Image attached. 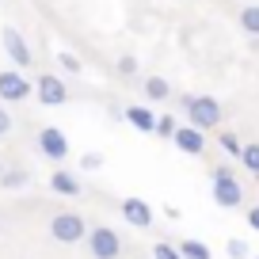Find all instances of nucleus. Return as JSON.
<instances>
[{"mask_svg": "<svg viewBox=\"0 0 259 259\" xmlns=\"http://www.w3.org/2000/svg\"><path fill=\"white\" fill-rule=\"evenodd\" d=\"M50 191H54V194H61V198H80V194H84V187H80V179H76L73 171L57 168L54 176H50Z\"/></svg>", "mask_w": 259, "mask_h": 259, "instance_id": "nucleus-11", "label": "nucleus"}, {"mask_svg": "<svg viewBox=\"0 0 259 259\" xmlns=\"http://www.w3.org/2000/svg\"><path fill=\"white\" fill-rule=\"evenodd\" d=\"M4 54H8L12 69H27V65L34 61V57H31V46L23 42V34H19L16 27H4Z\"/></svg>", "mask_w": 259, "mask_h": 259, "instance_id": "nucleus-8", "label": "nucleus"}, {"mask_svg": "<svg viewBox=\"0 0 259 259\" xmlns=\"http://www.w3.org/2000/svg\"><path fill=\"white\" fill-rule=\"evenodd\" d=\"M50 236H54L57 244H80L84 236H88V225H84L80 213L61 210V213H54V218H50Z\"/></svg>", "mask_w": 259, "mask_h": 259, "instance_id": "nucleus-3", "label": "nucleus"}, {"mask_svg": "<svg viewBox=\"0 0 259 259\" xmlns=\"http://www.w3.org/2000/svg\"><path fill=\"white\" fill-rule=\"evenodd\" d=\"M248 225L259 233V206H251V210H248Z\"/></svg>", "mask_w": 259, "mask_h": 259, "instance_id": "nucleus-26", "label": "nucleus"}, {"mask_svg": "<svg viewBox=\"0 0 259 259\" xmlns=\"http://www.w3.org/2000/svg\"><path fill=\"white\" fill-rule=\"evenodd\" d=\"M179 107L187 111V126L202 130V134L221 126V103L213 96H179Z\"/></svg>", "mask_w": 259, "mask_h": 259, "instance_id": "nucleus-1", "label": "nucleus"}, {"mask_svg": "<svg viewBox=\"0 0 259 259\" xmlns=\"http://www.w3.org/2000/svg\"><path fill=\"white\" fill-rule=\"evenodd\" d=\"M171 141H176V149L187 153V156H202L206 153V134H202V130H194V126H176Z\"/></svg>", "mask_w": 259, "mask_h": 259, "instance_id": "nucleus-10", "label": "nucleus"}, {"mask_svg": "<svg viewBox=\"0 0 259 259\" xmlns=\"http://www.w3.org/2000/svg\"><path fill=\"white\" fill-rule=\"evenodd\" d=\"M153 134H156V138H168V141H171V134H176V118H171V114H160Z\"/></svg>", "mask_w": 259, "mask_h": 259, "instance_id": "nucleus-20", "label": "nucleus"}, {"mask_svg": "<svg viewBox=\"0 0 259 259\" xmlns=\"http://www.w3.org/2000/svg\"><path fill=\"white\" fill-rule=\"evenodd\" d=\"M179 255H183V259H213L202 240H183V244H179Z\"/></svg>", "mask_w": 259, "mask_h": 259, "instance_id": "nucleus-15", "label": "nucleus"}, {"mask_svg": "<svg viewBox=\"0 0 259 259\" xmlns=\"http://www.w3.org/2000/svg\"><path fill=\"white\" fill-rule=\"evenodd\" d=\"M240 27L251 34V38H259V4H248V8L240 12Z\"/></svg>", "mask_w": 259, "mask_h": 259, "instance_id": "nucleus-16", "label": "nucleus"}, {"mask_svg": "<svg viewBox=\"0 0 259 259\" xmlns=\"http://www.w3.org/2000/svg\"><path fill=\"white\" fill-rule=\"evenodd\" d=\"M34 96H38L42 107H61L65 99H69V88H65L61 76L46 73V76H38V80H34Z\"/></svg>", "mask_w": 259, "mask_h": 259, "instance_id": "nucleus-6", "label": "nucleus"}, {"mask_svg": "<svg viewBox=\"0 0 259 259\" xmlns=\"http://www.w3.org/2000/svg\"><path fill=\"white\" fill-rule=\"evenodd\" d=\"M126 122L134 130H141V134H153L156 130V114L149 111L145 103H134V107H126Z\"/></svg>", "mask_w": 259, "mask_h": 259, "instance_id": "nucleus-12", "label": "nucleus"}, {"mask_svg": "<svg viewBox=\"0 0 259 259\" xmlns=\"http://www.w3.org/2000/svg\"><path fill=\"white\" fill-rule=\"evenodd\" d=\"M248 259H259V255H248Z\"/></svg>", "mask_w": 259, "mask_h": 259, "instance_id": "nucleus-28", "label": "nucleus"}, {"mask_svg": "<svg viewBox=\"0 0 259 259\" xmlns=\"http://www.w3.org/2000/svg\"><path fill=\"white\" fill-rule=\"evenodd\" d=\"M171 96V84L164 76H145V99L149 103H160V99Z\"/></svg>", "mask_w": 259, "mask_h": 259, "instance_id": "nucleus-13", "label": "nucleus"}, {"mask_svg": "<svg viewBox=\"0 0 259 259\" xmlns=\"http://www.w3.org/2000/svg\"><path fill=\"white\" fill-rule=\"evenodd\" d=\"M225 255L229 259H248L251 251H248V244H244V240H236V236H233V240L225 244Z\"/></svg>", "mask_w": 259, "mask_h": 259, "instance_id": "nucleus-21", "label": "nucleus"}, {"mask_svg": "<svg viewBox=\"0 0 259 259\" xmlns=\"http://www.w3.org/2000/svg\"><path fill=\"white\" fill-rule=\"evenodd\" d=\"M34 96V84L23 76V69H0V99L4 103H23Z\"/></svg>", "mask_w": 259, "mask_h": 259, "instance_id": "nucleus-5", "label": "nucleus"}, {"mask_svg": "<svg viewBox=\"0 0 259 259\" xmlns=\"http://www.w3.org/2000/svg\"><path fill=\"white\" fill-rule=\"evenodd\" d=\"M27 168H4V176H0V187H8V191H19V187H27Z\"/></svg>", "mask_w": 259, "mask_h": 259, "instance_id": "nucleus-14", "label": "nucleus"}, {"mask_svg": "<svg viewBox=\"0 0 259 259\" xmlns=\"http://www.w3.org/2000/svg\"><path fill=\"white\" fill-rule=\"evenodd\" d=\"M57 65H61V73H84V61L76 54H69V50H61V54H57Z\"/></svg>", "mask_w": 259, "mask_h": 259, "instance_id": "nucleus-18", "label": "nucleus"}, {"mask_svg": "<svg viewBox=\"0 0 259 259\" xmlns=\"http://www.w3.org/2000/svg\"><path fill=\"white\" fill-rule=\"evenodd\" d=\"M153 259H183V255H179V248H171V244H153Z\"/></svg>", "mask_w": 259, "mask_h": 259, "instance_id": "nucleus-23", "label": "nucleus"}, {"mask_svg": "<svg viewBox=\"0 0 259 259\" xmlns=\"http://www.w3.org/2000/svg\"><path fill=\"white\" fill-rule=\"evenodd\" d=\"M114 69H118V76H126V80H130V76H138V57H118V65H114Z\"/></svg>", "mask_w": 259, "mask_h": 259, "instance_id": "nucleus-22", "label": "nucleus"}, {"mask_svg": "<svg viewBox=\"0 0 259 259\" xmlns=\"http://www.w3.org/2000/svg\"><path fill=\"white\" fill-rule=\"evenodd\" d=\"M240 164L251 171V176H259V141H251V145L240 149Z\"/></svg>", "mask_w": 259, "mask_h": 259, "instance_id": "nucleus-17", "label": "nucleus"}, {"mask_svg": "<svg viewBox=\"0 0 259 259\" xmlns=\"http://www.w3.org/2000/svg\"><path fill=\"white\" fill-rule=\"evenodd\" d=\"M4 134H12V114L0 107V138H4Z\"/></svg>", "mask_w": 259, "mask_h": 259, "instance_id": "nucleus-25", "label": "nucleus"}, {"mask_svg": "<svg viewBox=\"0 0 259 259\" xmlns=\"http://www.w3.org/2000/svg\"><path fill=\"white\" fill-rule=\"evenodd\" d=\"M38 153L46 156V160H65V156H69V138H65L57 126L38 130Z\"/></svg>", "mask_w": 259, "mask_h": 259, "instance_id": "nucleus-7", "label": "nucleus"}, {"mask_svg": "<svg viewBox=\"0 0 259 259\" xmlns=\"http://www.w3.org/2000/svg\"><path fill=\"white\" fill-rule=\"evenodd\" d=\"M0 176H4V164H0Z\"/></svg>", "mask_w": 259, "mask_h": 259, "instance_id": "nucleus-27", "label": "nucleus"}, {"mask_svg": "<svg viewBox=\"0 0 259 259\" xmlns=\"http://www.w3.org/2000/svg\"><path fill=\"white\" fill-rule=\"evenodd\" d=\"M118 213L126 218V225H134V229H149L153 225V206H149L145 198H122Z\"/></svg>", "mask_w": 259, "mask_h": 259, "instance_id": "nucleus-9", "label": "nucleus"}, {"mask_svg": "<svg viewBox=\"0 0 259 259\" xmlns=\"http://www.w3.org/2000/svg\"><path fill=\"white\" fill-rule=\"evenodd\" d=\"M213 202H218L221 210H236V206H244V187L236 183V176H233L229 164L213 168Z\"/></svg>", "mask_w": 259, "mask_h": 259, "instance_id": "nucleus-2", "label": "nucleus"}, {"mask_svg": "<svg viewBox=\"0 0 259 259\" xmlns=\"http://www.w3.org/2000/svg\"><path fill=\"white\" fill-rule=\"evenodd\" d=\"M218 141H221V149H225L229 156H236V160H240V149H244V141L236 138V134H229V130H221V138H218Z\"/></svg>", "mask_w": 259, "mask_h": 259, "instance_id": "nucleus-19", "label": "nucleus"}, {"mask_svg": "<svg viewBox=\"0 0 259 259\" xmlns=\"http://www.w3.org/2000/svg\"><path fill=\"white\" fill-rule=\"evenodd\" d=\"M88 251L96 259H118L122 255V236L111 225H96V229H88Z\"/></svg>", "mask_w": 259, "mask_h": 259, "instance_id": "nucleus-4", "label": "nucleus"}, {"mask_svg": "<svg viewBox=\"0 0 259 259\" xmlns=\"http://www.w3.org/2000/svg\"><path fill=\"white\" fill-rule=\"evenodd\" d=\"M80 168H84V171H96V168H103V156H99V153H88V156L80 160Z\"/></svg>", "mask_w": 259, "mask_h": 259, "instance_id": "nucleus-24", "label": "nucleus"}]
</instances>
